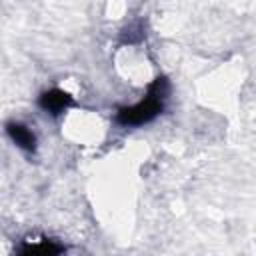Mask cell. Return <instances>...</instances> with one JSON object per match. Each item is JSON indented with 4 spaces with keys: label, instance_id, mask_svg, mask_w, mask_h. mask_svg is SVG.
Wrapping results in <instances>:
<instances>
[{
    "label": "cell",
    "instance_id": "obj_2",
    "mask_svg": "<svg viewBox=\"0 0 256 256\" xmlns=\"http://www.w3.org/2000/svg\"><path fill=\"white\" fill-rule=\"evenodd\" d=\"M72 104H74L72 96H70L68 92L60 90V88L46 90V92H42V94H40V98H38V106H40L44 112L52 114V116L62 114V112H64V110H68Z\"/></svg>",
    "mask_w": 256,
    "mask_h": 256
},
{
    "label": "cell",
    "instance_id": "obj_1",
    "mask_svg": "<svg viewBox=\"0 0 256 256\" xmlns=\"http://www.w3.org/2000/svg\"><path fill=\"white\" fill-rule=\"evenodd\" d=\"M168 94H170V82L164 76H158L156 80L150 82L146 96L138 104L120 108L116 112V122L120 126H144L152 122L164 110Z\"/></svg>",
    "mask_w": 256,
    "mask_h": 256
},
{
    "label": "cell",
    "instance_id": "obj_3",
    "mask_svg": "<svg viewBox=\"0 0 256 256\" xmlns=\"http://www.w3.org/2000/svg\"><path fill=\"white\" fill-rule=\"evenodd\" d=\"M6 134H8L10 140H12L18 148H22L24 152H34V150H36V144H38L36 134H34L26 124H22V122H8V124H6Z\"/></svg>",
    "mask_w": 256,
    "mask_h": 256
},
{
    "label": "cell",
    "instance_id": "obj_4",
    "mask_svg": "<svg viewBox=\"0 0 256 256\" xmlns=\"http://www.w3.org/2000/svg\"><path fill=\"white\" fill-rule=\"evenodd\" d=\"M64 248L62 246H56L52 240H42L40 244H30L26 240V246L18 248V252H22V254H58Z\"/></svg>",
    "mask_w": 256,
    "mask_h": 256
}]
</instances>
